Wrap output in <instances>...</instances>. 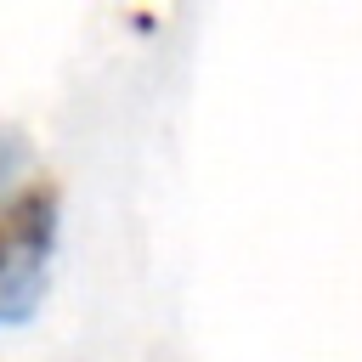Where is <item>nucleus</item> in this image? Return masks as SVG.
Masks as SVG:
<instances>
[{
    "mask_svg": "<svg viewBox=\"0 0 362 362\" xmlns=\"http://www.w3.org/2000/svg\"><path fill=\"white\" fill-rule=\"evenodd\" d=\"M57 226L62 187L51 164L23 136H0V328L28 322L45 300Z\"/></svg>",
    "mask_w": 362,
    "mask_h": 362,
    "instance_id": "nucleus-1",
    "label": "nucleus"
}]
</instances>
